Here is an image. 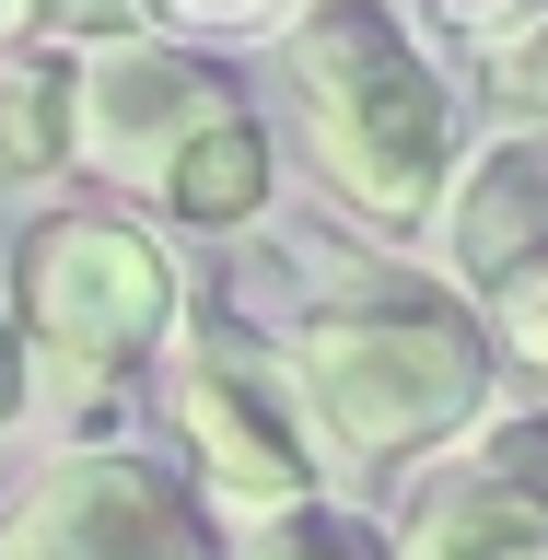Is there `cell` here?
Returning <instances> with one entry per match:
<instances>
[{"mask_svg": "<svg viewBox=\"0 0 548 560\" xmlns=\"http://www.w3.org/2000/svg\"><path fill=\"white\" fill-rule=\"evenodd\" d=\"M292 397H304L327 467H409L444 455L502 397L490 315L432 269H350L280 327Z\"/></svg>", "mask_w": 548, "mask_h": 560, "instance_id": "obj_1", "label": "cell"}, {"mask_svg": "<svg viewBox=\"0 0 548 560\" xmlns=\"http://www.w3.org/2000/svg\"><path fill=\"white\" fill-rule=\"evenodd\" d=\"M280 94L315 187L362 234H420L455 175V82L397 0H304L280 24Z\"/></svg>", "mask_w": 548, "mask_h": 560, "instance_id": "obj_2", "label": "cell"}, {"mask_svg": "<svg viewBox=\"0 0 548 560\" xmlns=\"http://www.w3.org/2000/svg\"><path fill=\"white\" fill-rule=\"evenodd\" d=\"M12 315L35 350V397H59L70 444H117L129 385L164 362L187 315V269L129 210H47L12 245Z\"/></svg>", "mask_w": 548, "mask_h": 560, "instance_id": "obj_3", "label": "cell"}, {"mask_svg": "<svg viewBox=\"0 0 548 560\" xmlns=\"http://www.w3.org/2000/svg\"><path fill=\"white\" fill-rule=\"evenodd\" d=\"M152 374H164V420L187 444V479H199L210 514L245 525V514H280V502L327 490V444H315L304 397H292V362L245 315L187 304Z\"/></svg>", "mask_w": 548, "mask_h": 560, "instance_id": "obj_4", "label": "cell"}, {"mask_svg": "<svg viewBox=\"0 0 548 560\" xmlns=\"http://www.w3.org/2000/svg\"><path fill=\"white\" fill-rule=\"evenodd\" d=\"M0 560H222L187 467L140 444H59L0 502Z\"/></svg>", "mask_w": 548, "mask_h": 560, "instance_id": "obj_5", "label": "cell"}, {"mask_svg": "<svg viewBox=\"0 0 548 560\" xmlns=\"http://www.w3.org/2000/svg\"><path fill=\"white\" fill-rule=\"evenodd\" d=\"M222 105H245L234 82L210 59H187L175 35H82L70 47V117H82V164L105 175V187H129V199H152L175 175V152L222 117Z\"/></svg>", "mask_w": 548, "mask_h": 560, "instance_id": "obj_6", "label": "cell"}, {"mask_svg": "<svg viewBox=\"0 0 548 560\" xmlns=\"http://www.w3.org/2000/svg\"><path fill=\"white\" fill-rule=\"evenodd\" d=\"M420 245H432V280H455L467 304H502L525 269H548V129L514 117L502 140L455 152Z\"/></svg>", "mask_w": 548, "mask_h": 560, "instance_id": "obj_7", "label": "cell"}, {"mask_svg": "<svg viewBox=\"0 0 548 560\" xmlns=\"http://www.w3.org/2000/svg\"><path fill=\"white\" fill-rule=\"evenodd\" d=\"M385 537H397V560H548V502L444 444V467L420 479V502Z\"/></svg>", "mask_w": 548, "mask_h": 560, "instance_id": "obj_8", "label": "cell"}, {"mask_svg": "<svg viewBox=\"0 0 548 560\" xmlns=\"http://www.w3.org/2000/svg\"><path fill=\"white\" fill-rule=\"evenodd\" d=\"M269 199H280V152H269V117L257 105H222L175 152V175L152 187V210L187 222V234H245V222H269Z\"/></svg>", "mask_w": 548, "mask_h": 560, "instance_id": "obj_9", "label": "cell"}, {"mask_svg": "<svg viewBox=\"0 0 548 560\" xmlns=\"http://www.w3.org/2000/svg\"><path fill=\"white\" fill-rule=\"evenodd\" d=\"M82 164V117H70V47L24 35L0 47V187H59Z\"/></svg>", "mask_w": 548, "mask_h": 560, "instance_id": "obj_10", "label": "cell"}, {"mask_svg": "<svg viewBox=\"0 0 548 560\" xmlns=\"http://www.w3.org/2000/svg\"><path fill=\"white\" fill-rule=\"evenodd\" d=\"M222 560H397V537H385L362 502L304 490V502H280V514H245Z\"/></svg>", "mask_w": 548, "mask_h": 560, "instance_id": "obj_11", "label": "cell"}, {"mask_svg": "<svg viewBox=\"0 0 548 560\" xmlns=\"http://www.w3.org/2000/svg\"><path fill=\"white\" fill-rule=\"evenodd\" d=\"M479 82H490V105H514L525 129H548V0H525L502 35H479Z\"/></svg>", "mask_w": 548, "mask_h": 560, "instance_id": "obj_12", "label": "cell"}, {"mask_svg": "<svg viewBox=\"0 0 548 560\" xmlns=\"http://www.w3.org/2000/svg\"><path fill=\"white\" fill-rule=\"evenodd\" d=\"M129 12H152L164 35H280L304 0H129Z\"/></svg>", "mask_w": 548, "mask_h": 560, "instance_id": "obj_13", "label": "cell"}, {"mask_svg": "<svg viewBox=\"0 0 548 560\" xmlns=\"http://www.w3.org/2000/svg\"><path fill=\"white\" fill-rule=\"evenodd\" d=\"M490 315V339H502V362L514 374H548V269H525L502 304H479Z\"/></svg>", "mask_w": 548, "mask_h": 560, "instance_id": "obj_14", "label": "cell"}, {"mask_svg": "<svg viewBox=\"0 0 548 560\" xmlns=\"http://www.w3.org/2000/svg\"><path fill=\"white\" fill-rule=\"evenodd\" d=\"M24 409H35V350H24L12 292H0V432H24Z\"/></svg>", "mask_w": 548, "mask_h": 560, "instance_id": "obj_15", "label": "cell"}, {"mask_svg": "<svg viewBox=\"0 0 548 560\" xmlns=\"http://www.w3.org/2000/svg\"><path fill=\"white\" fill-rule=\"evenodd\" d=\"M514 12H525V0H432V24H444V35H467V47H479V35H502Z\"/></svg>", "mask_w": 548, "mask_h": 560, "instance_id": "obj_16", "label": "cell"}, {"mask_svg": "<svg viewBox=\"0 0 548 560\" xmlns=\"http://www.w3.org/2000/svg\"><path fill=\"white\" fill-rule=\"evenodd\" d=\"M47 24H59L70 47H82V35H117V24H129V0H59V12H47Z\"/></svg>", "mask_w": 548, "mask_h": 560, "instance_id": "obj_17", "label": "cell"}, {"mask_svg": "<svg viewBox=\"0 0 548 560\" xmlns=\"http://www.w3.org/2000/svg\"><path fill=\"white\" fill-rule=\"evenodd\" d=\"M47 12H59V0H0V47H24V35H47Z\"/></svg>", "mask_w": 548, "mask_h": 560, "instance_id": "obj_18", "label": "cell"}]
</instances>
